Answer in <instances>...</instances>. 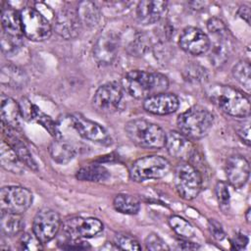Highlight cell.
Wrapping results in <instances>:
<instances>
[{"label": "cell", "instance_id": "obj_4", "mask_svg": "<svg viewBox=\"0 0 251 251\" xmlns=\"http://www.w3.org/2000/svg\"><path fill=\"white\" fill-rule=\"evenodd\" d=\"M125 131L130 141L139 147L160 149L165 146V131L160 126L147 120L135 119L127 122Z\"/></svg>", "mask_w": 251, "mask_h": 251}, {"label": "cell", "instance_id": "obj_40", "mask_svg": "<svg viewBox=\"0 0 251 251\" xmlns=\"http://www.w3.org/2000/svg\"><path fill=\"white\" fill-rule=\"evenodd\" d=\"M144 243L147 250L161 251V250L170 249L168 244L157 233H154V232H151L146 236Z\"/></svg>", "mask_w": 251, "mask_h": 251}, {"label": "cell", "instance_id": "obj_5", "mask_svg": "<svg viewBox=\"0 0 251 251\" xmlns=\"http://www.w3.org/2000/svg\"><path fill=\"white\" fill-rule=\"evenodd\" d=\"M214 115L207 108L195 105L178 115L176 125L179 132L188 138L204 137L214 125Z\"/></svg>", "mask_w": 251, "mask_h": 251}, {"label": "cell", "instance_id": "obj_43", "mask_svg": "<svg viewBox=\"0 0 251 251\" xmlns=\"http://www.w3.org/2000/svg\"><path fill=\"white\" fill-rule=\"evenodd\" d=\"M248 243V237L242 233H237L234 238L231 240V245L234 249L240 250L243 249Z\"/></svg>", "mask_w": 251, "mask_h": 251}, {"label": "cell", "instance_id": "obj_41", "mask_svg": "<svg viewBox=\"0 0 251 251\" xmlns=\"http://www.w3.org/2000/svg\"><path fill=\"white\" fill-rule=\"evenodd\" d=\"M208 226H209V230L212 233V235L214 236V238H216L217 240H222L225 238L226 233L225 230L222 226V225L216 221L215 219H210L209 223H208Z\"/></svg>", "mask_w": 251, "mask_h": 251}, {"label": "cell", "instance_id": "obj_13", "mask_svg": "<svg viewBox=\"0 0 251 251\" xmlns=\"http://www.w3.org/2000/svg\"><path fill=\"white\" fill-rule=\"evenodd\" d=\"M70 121L73 128L82 138L103 145H109L112 143V139L108 131L99 124L83 117L80 114H74L70 116Z\"/></svg>", "mask_w": 251, "mask_h": 251}, {"label": "cell", "instance_id": "obj_35", "mask_svg": "<svg viewBox=\"0 0 251 251\" xmlns=\"http://www.w3.org/2000/svg\"><path fill=\"white\" fill-rule=\"evenodd\" d=\"M117 249L121 250H140L141 246L136 238L126 232H118L114 236V243Z\"/></svg>", "mask_w": 251, "mask_h": 251}, {"label": "cell", "instance_id": "obj_18", "mask_svg": "<svg viewBox=\"0 0 251 251\" xmlns=\"http://www.w3.org/2000/svg\"><path fill=\"white\" fill-rule=\"evenodd\" d=\"M179 107V100L174 93L161 92L150 96L143 101V108L153 115H169L175 113Z\"/></svg>", "mask_w": 251, "mask_h": 251}, {"label": "cell", "instance_id": "obj_8", "mask_svg": "<svg viewBox=\"0 0 251 251\" xmlns=\"http://www.w3.org/2000/svg\"><path fill=\"white\" fill-rule=\"evenodd\" d=\"M23 34L32 41H44L52 32L49 21L34 8L25 7L20 11Z\"/></svg>", "mask_w": 251, "mask_h": 251}, {"label": "cell", "instance_id": "obj_30", "mask_svg": "<svg viewBox=\"0 0 251 251\" xmlns=\"http://www.w3.org/2000/svg\"><path fill=\"white\" fill-rule=\"evenodd\" d=\"M113 207L119 213L135 215L139 212L140 201L133 195L120 193L115 196L113 200Z\"/></svg>", "mask_w": 251, "mask_h": 251}, {"label": "cell", "instance_id": "obj_44", "mask_svg": "<svg viewBox=\"0 0 251 251\" xmlns=\"http://www.w3.org/2000/svg\"><path fill=\"white\" fill-rule=\"evenodd\" d=\"M64 249H87L90 248L89 244L84 241H79L77 240H73V241H67L65 244L62 246Z\"/></svg>", "mask_w": 251, "mask_h": 251}, {"label": "cell", "instance_id": "obj_1", "mask_svg": "<svg viewBox=\"0 0 251 251\" xmlns=\"http://www.w3.org/2000/svg\"><path fill=\"white\" fill-rule=\"evenodd\" d=\"M122 86L131 97L144 100L155 94L166 92L169 79L160 73L132 70L124 76Z\"/></svg>", "mask_w": 251, "mask_h": 251}, {"label": "cell", "instance_id": "obj_15", "mask_svg": "<svg viewBox=\"0 0 251 251\" xmlns=\"http://www.w3.org/2000/svg\"><path fill=\"white\" fill-rule=\"evenodd\" d=\"M178 44L186 53L199 56L208 52L210 39L202 29L194 26H187L181 31Z\"/></svg>", "mask_w": 251, "mask_h": 251}, {"label": "cell", "instance_id": "obj_17", "mask_svg": "<svg viewBox=\"0 0 251 251\" xmlns=\"http://www.w3.org/2000/svg\"><path fill=\"white\" fill-rule=\"evenodd\" d=\"M226 176L232 187L241 188L246 184L250 176L249 162L241 155L230 156L226 163Z\"/></svg>", "mask_w": 251, "mask_h": 251}, {"label": "cell", "instance_id": "obj_38", "mask_svg": "<svg viewBox=\"0 0 251 251\" xmlns=\"http://www.w3.org/2000/svg\"><path fill=\"white\" fill-rule=\"evenodd\" d=\"M149 40L144 34H136L127 46V52L132 56H141L148 50Z\"/></svg>", "mask_w": 251, "mask_h": 251}, {"label": "cell", "instance_id": "obj_29", "mask_svg": "<svg viewBox=\"0 0 251 251\" xmlns=\"http://www.w3.org/2000/svg\"><path fill=\"white\" fill-rule=\"evenodd\" d=\"M1 81L14 88H21L25 85L27 76L25 73L19 67L8 65L1 70Z\"/></svg>", "mask_w": 251, "mask_h": 251}, {"label": "cell", "instance_id": "obj_16", "mask_svg": "<svg viewBox=\"0 0 251 251\" xmlns=\"http://www.w3.org/2000/svg\"><path fill=\"white\" fill-rule=\"evenodd\" d=\"M55 31L65 39L75 38L81 28L76 10L72 8L61 9L54 18Z\"/></svg>", "mask_w": 251, "mask_h": 251}, {"label": "cell", "instance_id": "obj_31", "mask_svg": "<svg viewBox=\"0 0 251 251\" xmlns=\"http://www.w3.org/2000/svg\"><path fill=\"white\" fill-rule=\"evenodd\" d=\"M0 161L2 167L14 174H19L23 171L22 161L19 159L12 147L5 141H2L0 148Z\"/></svg>", "mask_w": 251, "mask_h": 251}, {"label": "cell", "instance_id": "obj_22", "mask_svg": "<svg viewBox=\"0 0 251 251\" xmlns=\"http://www.w3.org/2000/svg\"><path fill=\"white\" fill-rule=\"evenodd\" d=\"M15 131V128L3 125V133L6 136L7 143L12 147V149L15 151V153L25 166L28 167L33 171H37V165L34 159L32 158V155L28 147Z\"/></svg>", "mask_w": 251, "mask_h": 251}, {"label": "cell", "instance_id": "obj_27", "mask_svg": "<svg viewBox=\"0 0 251 251\" xmlns=\"http://www.w3.org/2000/svg\"><path fill=\"white\" fill-rule=\"evenodd\" d=\"M0 226L2 233H4L7 236H15L23 231L25 222L21 214L2 211Z\"/></svg>", "mask_w": 251, "mask_h": 251}, {"label": "cell", "instance_id": "obj_45", "mask_svg": "<svg viewBox=\"0 0 251 251\" xmlns=\"http://www.w3.org/2000/svg\"><path fill=\"white\" fill-rule=\"evenodd\" d=\"M250 9H249V7H247V6H245V5H243V6H241L240 8H239V10H238V16L241 18V19H243L248 25L250 24Z\"/></svg>", "mask_w": 251, "mask_h": 251}, {"label": "cell", "instance_id": "obj_14", "mask_svg": "<svg viewBox=\"0 0 251 251\" xmlns=\"http://www.w3.org/2000/svg\"><path fill=\"white\" fill-rule=\"evenodd\" d=\"M120 46V38L114 32L100 34L93 45V58L100 66H109L117 58Z\"/></svg>", "mask_w": 251, "mask_h": 251}, {"label": "cell", "instance_id": "obj_12", "mask_svg": "<svg viewBox=\"0 0 251 251\" xmlns=\"http://www.w3.org/2000/svg\"><path fill=\"white\" fill-rule=\"evenodd\" d=\"M59 214L49 208L39 210L32 222V232L44 244L51 241L61 229Z\"/></svg>", "mask_w": 251, "mask_h": 251}, {"label": "cell", "instance_id": "obj_26", "mask_svg": "<svg viewBox=\"0 0 251 251\" xmlns=\"http://www.w3.org/2000/svg\"><path fill=\"white\" fill-rule=\"evenodd\" d=\"M76 13L81 25L88 27L95 26L101 19V11L98 6L91 1H82L78 4Z\"/></svg>", "mask_w": 251, "mask_h": 251}, {"label": "cell", "instance_id": "obj_34", "mask_svg": "<svg viewBox=\"0 0 251 251\" xmlns=\"http://www.w3.org/2000/svg\"><path fill=\"white\" fill-rule=\"evenodd\" d=\"M182 75L185 80L189 82H194V83L203 82L208 77L206 69L200 66L199 64H195V63L186 65V67L183 69Z\"/></svg>", "mask_w": 251, "mask_h": 251}, {"label": "cell", "instance_id": "obj_37", "mask_svg": "<svg viewBox=\"0 0 251 251\" xmlns=\"http://www.w3.org/2000/svg\"><path fill=\"white\" fill-rule=\"evenodd\" d=\"M215 194L220 208L223 211H227L230 204V193L227 184L225 181H218L215 186Z\"/></svg>", "mask_w": 251, "mask_h": 251}, {"label": "cell", "instance_id": "obj_6", "mask_svg": "<svg viewBox=\"0 0 251 251\" xmlns=\"http://www.w3.org/2000/svg\"><path fill=\"white\" fill-rule=\"evenodd\" d=\"M171 170L170 162L159 155H148L134 161L129 169V176L133 181L142 182L166 176Z\"/></svg>", "mask_w": 251, "mask_h": 251}, {"label": "cell", "instance_id": "obj_10", "mask_svg": "<svg viewBox=\"0 0 251 251\" xmlns=\"http://www.w3.org/2000/svg\"><path fill=\"white\" fill-rule=\"evenodd\" d=\"M124 92L125 90L122 86V83L117 81H111L102 84L98 87L93 95V107L100 113H115L120 109L122 105Z\"/></svg>", "mask_w": 251, "mask_h": 251}, {"label": "cell", "instance_id": "obj_24", "mask_svg": "<svg viewBox=\"0 0 251 251\" xmlns=\"http://www.w3.org/2000/svg\"><path fill=\"white\" fill-rule=\"evenodd\" d=\"M21 118H23L21 105L13 98L8 96H1V120L2 125L19 128L21 125Z\"/></svg>", "mask_w": 251, "mask_h": 251}, {"label": "cell", "instance_id": "obj_3", "mask_svg": "<svg viewBox=\"0 0 251 251\" xmlns=\"http://www.w3.org/2000/svg\"><path fill=\"white\" fill-rule=\"evenodd\" d=\"M207 28L210 34L209 60L215 68H221L232 53L233 44L230 33L225 23L216 17L209 19Z\"/></svg>", "mask_w": 251, "mask_h": 251}, {"label": "cell", "instance_id": "obj_21", "mask_svg": "<svg viewBox=\"0 0 251 251\" xmlns=\"http://www.w3.org/2000/svg\"><path fill=\"white\" fill-rule=\"evenodd\" d=\"M24 101L25 102L21 105L23 117L25 118L26 120H29L31 122H35V123L39 124L52 136H54V137L59 136L60 131H59L58 126L51 119V117H49L48 115L43 113L36 105L30 103L29 101H27L25 99H24Z\"/></svg>", "mask_w": 251, "mask_h": 251}, {"label": "cell", "instance_id": "obj_32", "mask_svg": "<svg viewBox=\"0 0 251 251\" xmlns=\"http://www.w3.org/2000/svg\"><path fill=\"white\" fill-rule=\"evenodd\" d=\"M231 72L234 79L249 92L251 87L250 63L247 60H240L233 66Z\"/></svg>", "mask_w": 251, "mask_h": 251}, {"label": "cell", "instance_id": "obj_2", "mask_svg": "<svg viewBox=\"0 0 251 251\" xmlns=\"http://www.w3.org/2000/svg\"><path fill=\"white\" fill-rule=\"evenodd\" d=\"M206 95L225 113L238 118L250 115V100L240 90L226 84L213 83L206 88Z\"/></svg>", "mask_w": 251, "mask_h": 251}, {"label": "cell", "instance_id": "obj_33", "mask_svg": "<svg viewBox=\"0 0 251 251\" xmlns=\"http://www.w3.org/2000/svg\"><path fill=\"white\" fill-rule=\"evenodd\" d=\"M169 225L172 229L181 238L189 239L194 235V228L191 224L180 216H171L169 218Z\"/></svg>", "mask_w": 251, "mask_h": 251}, {"label": "cell", "instance_id": "obj_19", "mask_svg": "<svg viewBox=\"0 0 251 251\" xmlns=\"http://www.w3.org/2000/svg\"><path fill=\"white\" fill-rule=\"evenodd\" d=\"M168 3L161 0L140 1L136 7V19L142 25H149L160 22L166 15Z\"/></svg>", "mask_w": 251, "mask_h": 251}, {"label": "cell", "instance_id": "obj_36", "mask_svg": "<svg viewBox=\"0 0 251 251\" xmlns=\"http://www.w3.org/2000/svg\"><path fill=\"white\" fill-rule=\"evenodd\" d=\"M23 45V40L21 36L9 35L5 32L1 34V49L3 53L7 56H12L16 54Z\"/></svg>", "mask_w": 251, "mask_h": 251}, {"label": "cell", "instance_id": "obj_42", "mask_svg": "<svg viewBox=\"0 0 251 251\" xmlns=\"http://www.w3.org/2000/svg\"><path fill=\"white\" fill-rule=\"evenodd\" d=\"M238 126H239L236 128L238 136L241 138V140L246 145L249 146L250 145V122H249V120L243 121V123H241Z\"/></svg>", "mask_w": 251, "mask_h": 251}, {"label": "cell", "instance_id": "obj_25", "mask_svg": "<svg viewBox=\"0 0 251 251\" xmlns=\"http://www.w3.org/2000/svg\"><path fill=\"white\" fill-rule=\"evenodd\" d=\"M1 24H2L3 32L9 35L22 37L23 28H22L21 14L19 11H17L16 9H14L9 5L2 7Z\"/></svg>", "mask_w": 251, "mask_h": 251}, {"label": "cell", "instance_id": "obj_9", "mask_svg": "<svg viewBox=\"0 0 251 251\" xmlns=\"http://www.w3.org/2000/svg\"><path fill=\"white\" fill-rule=\"evenodd\" d=\"M103 224L97 218L75 217L68 219L61 226V233L67 241L90 238L103 230Z\"/></svg>", "mask_w": 251, "mask_h": 251}, {"label": "cell", "instance_id": "obj_28", "mask_svg": "<svg viewBox=\"0 0 251 251\" xmlns=\"http://www.w3.org/2000/svg\"><path fill=\"white\" fill-rule=\"evenodd\" d=\"M110 172L101 165H87L80 168L76 174L75 177L81 181L89 182H101L106 181L110 178Z\"/></svg>", "mask_w": 251, "mask_h": 251}, {"label": "cell", "instance_id": "obj_47", "mask_svg": "<svg viewBox=\"0 0 251 251\" xmlns=\"http://www.w3.org/2000/svg\"><path fill=\"white\" fill-rule=\"evenodd\" d=\"M245 218H246V221L249 223L250 222V209H248L246 211V214H245Z\"/></svg>", "mask_w": 251, "mask_h": 251}, {"label": "cell", "instance_id": "obj_39", "mask_svg": "<svg viewBox=\"0 0 251 251\" xmlns=\"http://www.w3.org/2000/svg\"><path fill=\"white\" fill-rule=\"evenodd\" d=\"M42 244L43 243L36 237L33 232L23 233L19 240L21 250H40L42 249Z\"/></svg>", "mask_w": 251, "mask_h": 251}, {"label": "cell", "instance_id": "obj_23", "mask_svg": "<svg viewBox=\"0 0 251 251\" xmlns=\"http://www.w3.org/2000/svg\"><path fill=\"white\" fill-rule=\"evenodd\" d=\"M48 151L52 160L60 165L70 163L76 154L75 145L61 136L55 137V139L50 143Z\"/></svg>", "mask_w": 251, "mask_h": 251}, {"label": "cell", "instance_id": "obj_20", "mask_svg": "<svg viewBox=\"0 0 251 251\" xmlns=\"http://www.w3.org/2000/svg\"><path fill=\"white\" fill-rule=\"evenodd\" d=\"M165 147L171 156L181 160H188L195 153L194 146L189 138L176 130L166 133Z\"/></svg>", "mask_w": 251, "mask_h": 251}, {"label": "cell", "instance_id": "obj_46", "mask_svg": "<svg viewBox=\"0 0 251 251\" xmlns=\"http://www.w3.org/2000/svg\"><path fill=\"white\" fill-rule=\"evenodd\" d=\"M178 245L180 249H196L198 248V246L190 241H188L187 238H181L178 241Z\"/></svg>", "mask_w": 251, "mask_h": 251}, {"label": "cell", "instance_id": "obj_7", "mask_svg": "<svg viewBox=\"0 0 251 251\" xmlns=\"http://www.w3.org/2000/svg\"><path fill=\"white\" fill-rule=\"evenodd\" d=\"M175 185L178 195L185 200H193L202 188V176L190 163L182 162L175 170Z\"/></svg>", "mask_w": 251, "mask_h": 251}, {"label": "cell", "instance_id": "obj_11", "mask_svg": "<svg viewBox=\"0 0 251 251\" xmlns=\"http://www.w3.org/2000/svg\"><path fill=\"white\" fill-rule=\"evenodd\" d=\"M32 201L33 195L25 187L18 185H9L1 188V211H7L22 215L31 206Z\"/></svg>", "mask_w": 251, "mask_h": 251}]
</instances>
